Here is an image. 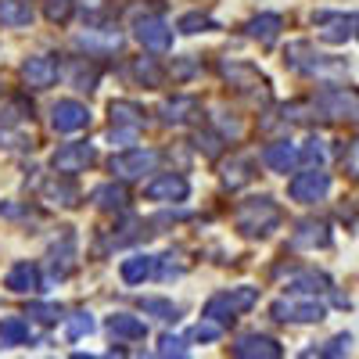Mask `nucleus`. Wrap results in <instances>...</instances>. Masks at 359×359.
<instances>
[{
  "label": "nucleus",
  "mask_w": 359,
  "mask_h": 359,
  "mask_svg": "<svg viewBox=\"0 0 359 359\" xmlns=\"http://www.w3.org/2000/svg\"><path fill=\"white\" fill-rule=\"evenodd\" d=\"M259 302V287H252V284H241V287H230V291H219V294H212L205 302V309H201V316H212V320H233L237 313H248L252 306Z\"/></svg>",
  "instance_id": "3"
},
{
  "label": "nucleus",
  "mask_w": 359,
  "mask_h": 359,
  "mask_svg": "<svg viewBox=\"0 0 359 359\" xmlns=\"http://www.w3.org/2000/svg\"><path fill=\"white\" fill-rule=\"evenodd\" d=\"M69 11H72L69 0H50V4H47V18H50V22H65Z\"/></svg>",
  "instance_id": "44"
},
{
  "label": "nucleus",
  "mask_w": 359,
  "mask_h": 359,
  "mask_svg": "<svg viewBox=\"0 0 359 359\" xmlns=\"http://www.w3.org/2000/svg\"><path fill=\"white\" fill-rule=\"evenodd\" d=\"M33 341V331L22 316H4L0 320V345L4 348H15V345H29Z\"/></svg>",
  "instance_id": "23"
},
{
  "label": "nucleus",
  "mask_w": 359,
  "mask_h": 359,
  "mask_svg": "<svg viewBox=\"0 0 359 359\" xmlns=\"http://www.w3.org/2000/svg\"><path fill=\"white\" fill-rule=\"evenodd\" d=\"M133 36H137V43L147 47V50H158V54L172 50V25H169L165 18H158V15H144V18H137Z\"/></svg>",
  "instance_id": "9"
},
{
  "label": "nucleus",
  "mask_w": 359,
  "mask_h": 359,
  "mask_svg": "<svg viewBox=\"0 0 359 359\" xmlns=\"http://www.w3.org/2000/svg\"><path fill=\"white\" fill-rule=\"evenodd\" d=\"M269 313H273V320H280V323H320L327 316V309L313 294H306V298H294V294L277 298V302L269 306Z\"/></svg>",
  "instance_id": "5"
},
{
  "label": "nucleus",
  "mask_w": 359,
  "mask_h": 359,
  "mask_svg": "<svg viewBox=\"0 0 359 359\" xmlns=\"http://www.w3.org/2000/svg\"><path fill=\"white\" fill-rule=\"evenodd\" d=\"M108 115H111V123H126V126H140L144 123V108L133 104V101H111Z\"/></svg>",
  "instance_id": "30"
},
{
  "label": "nucleus",
  "mask_w": 359,
  "mask_h": 359,
  "mask_svg": "<svg viewBox=\"0 0 359 359\" xmlns=\"http://www.w3.org/2000/svg\"><path fill=\"white\" fill-rule=\"evenodd\" d=\"M327 245H331V226L323 219H302L291 233V248H298V252H316Z\"/></svg>",
  "instance_id": "13"
},
{
  "label": "nucleus",
  "mask_w": 359,
  "mask_h": 359,
  "mask_svg": "<svg viewBox=\"0 0 359 359\" xmlns=\"http://www.w3.org/2000/svg\"><path fill=\"white\" fill-rule=\"evenodd\" d=\"M280 25H284V18H280V15L262 11V15H255V18L245 25V33H248L252 40H259V43H273V40L280 36Z\"/></svg>",
  "instance_id": "22"
},
{
  "label": "nucleus",
  "mask_w": 359,
  "mask_h": 359,
  "mask_svg": "<svg viewBox=\"0 0 359 359\" xmlns=\"http://www.w3.org/2000/svg\"><path fill=\"white\" fill-rule=\"evenodd\" d=\"M327 191H331V176L320 165H309L306 172L291 176V184H287V198L298 205H316L320 198H327Z\"/></svg>",
  "instance_id": "6"
},
{
  "label": "nucleus",
  "mask_w": 359,
  "mask_h": 359,
  "mask_svg": "<svg viewBox=\"0 0 359 359\" xmlns=\"http://www.w3.org/2000/svg\"><path fill=\"white\" fill-rule=\"evenodd\" d=\"M155 165H158V151H151V147H123L108 162V169L118 180H140L147 172H155Z\"/></svg>",
  "instance_id": "4"
},
{
  "label": "nucleus",
  "mask_w": 359,
  "mask_h": 359,
  "mask_svg": "<svg viewBox=\"0 0 359 359\" xmlns=\"http://www.w3.org/2000/svg\"><path fill=\"white\" fill-rule=\"evenodd\" d=\"M97 162V151H94V144H86V140H76V144H62L57 151L50 155V169L57 176H72V172H83Z\"/></svg>",
  "instance_id": "7"
},
{
  "label": "nucleus",
  "mask_w": 359,
  "mask_h": 359,
  "mask_svg": "<svg viewBox=\"0 0 359 359\" xmlns=\"http://www.w3.org/2000/svg\"><path fill=\"white\" fill-rule=\"evenodd\" d=\"M223 76H226V83L230 86H237V90H266L269 83H266V76L255 69V65H248V62H223Z\"/></svg>",
  "instance_id": "17"
},
{
  "label": "nucleus",
  "mask_w": 359,
  "mask_h": 359,
  "mask_svg": "<svg viewBox=\"0 0 359 359\" xmlns=\"http://www.w3.org/2000/svg\"><path fill=\"white\" fill-rule=\"evenodd\" d=\"M25 115H29V104L22 97H15L4 111H0V126H18V123H25Z\"/></svg>",
  "instance_id": "39"
},
{
  "label": "nucleus",
  "mask_w": 359,
  "mask_h": 359,
  "mask_svg": "<svg viewBox=\"0 0 359 359\" xmlns=\"http://www.w3.org/2000/svg\"><path fill=\"white\" fill-rule=\"evenodd\" d=\"M345 169H348L352 180H359V140L348 144V151H345Z\"/></svg>",
  "instance_id": "46"
},
{
  "label": "nucleus",
  "mask_w": 359,
  "mask_h": 359,
  "mask_svg": "<svg viewBox=\"0 0 359 359\" xmlns=\"http://www.w3.org/2000/svg\"><path fill=\"white\" fill-rule=\"evenodd\" d=\"M140 309H144L147 316L162 320V323H176V320H180V306H172L169 298H144Z\"/></svg>",
  "instance_id": "31"
},
{
  "label": "nucleus",
  "mask_w": 359,
  "mask_h": 359,
  "mask_svg": "<svg viewBox=\"0 0 359 359\" xmlns=\"http://www.w3.org/2000/svg\"><path fill=\"white\" fill-rule=\"evenodd\" d=\"M191 338H194V341H219V338H223V323L212 320V316H201V320L194 323Z\"/></svg>",
  "instance_id": "34"
},
{
  "label": "nucleus",
  "mask_w": 359,
  "mask_h": 359,
  "mask_svg": "<svg viewBox=\"0 0 359 359\" xmlns=\"http://www.w3.org/2000/svg\"><path fill=\"white\" fill-rule=\"evenodd\" d=\"M158 115H162L165 126H187V123H194V118L201 115V104H198V97L180 94V97L165 101V104L158 108Z\"/></svg>",
  "instance_id": "14"
},
{
  "label": "nucleus",
  "mask_w": 359,
  "mask_h": 359,
  "mask_svg": "<svg viewBox=\"0 0 359 359\" xmlns=\"http://www.w3.org/2000/svg\"><path fill=\"white\" fill-rule=\"evenodd\" d=\"M72 83H76L79 90H94V83H97V69H86V65H79Z\"/></svg>",
  "instance_id": "45"
},
{
  "label": "nucleus",
  "mask_w": 359,
  "mask_h": 359,
  "mask_svg": "<svg viewBox=\"0 0 359 359\" xmlns=\"http://www.w3.org/2000/svg\"><path fill=\"white\" fill-rule=\"evenodd\" d=\"M43 198L50 205H62V208H76L79 205V191L69 184V180H57V176L43 184Z\"/></svg>",
  "instance_id": "26"
},
{
  "label": "nucleus",
  "mask_w": 359,
  "mask_h": 359,
  "mask_svg": "<svg viewBox=\"0 0 359 359\" xmlns=\"http://www.w3.org/2000/svg\"><path fill=\"white\" fill-rule=\"evenodd\" d=\"M0 25H8V29L33 25V8L25 0H0Z\"/></svg>",
  "instance_id": "25"
},
{
  "label": "nucleus",
  "mask_w": 359,
  "mask_h": 359,
  "mask_svg": "<svg viewBox=\"0 0 359 359\" xmlns=\"http://www.w3.org/2000/svg\"><path fill=\"white\" fill-rule=\"evenodd\" d=\"M176 255L169 252V255H158V277L162 280H172V277H180L184 273V262H172Z\"/></svg>",
  "instance_id": "42"
},
{
  "label": "nucleus",
  "mask_w": 359,
  "mask_h": 359,
  "mask_svg": "<svg viewBox=\"0 0 359 359\" xmlns=\"http://www.w3.org/2000/svg\"><path fill=\"white\" fill-rule=\"evenodd\" d=\"M219 144H223V137L205 133V137H198V151H205L208 158H216V155H219Z\"/></svg>",
  "instance_id": "43"
},
{
  "label": "nucleus",
  "mask_w": 359,
  "mask_h": 359,
  "mask_svg": "<svg viewBox=\"0 0 359 359\" xmlns=\"http://www.w3.org/2000/svg\"><path fill=\"white\" fill-rule=\"evenodd\" d=\"M144 198L158 201V205H180V201L191 198V184H187V176H180V172H162L144 187Z\"/></svg>",
  "instance_id": "8"
},
{
  "label": "nucleus",
  "mask_w": 359,
  "mask_h": 359,
  "mask_svg": "<svg viewBox=\"0 0 359 359\" xmlns=\"http://www.w3.org/2000/svg\"><path fill=\"white\" fill-rule=\"evenodd\" d=\"M327 287H331V280L323 273H316V269H302V273H294L287 280V291H294V294H316V291H327Z\"/></svg>",
  "instance_id": "28"
},
{
  "label": "nucleus",
  "mask_w": 359,
  "mask_h": 359,
  "mask_svg": "<svg viewBox=\"0 0 359 359\" xmlns=\"http://www.w3.org/2000/svg\"><path fill=\"white\" fill-rule=\"evenodd\" d=\"M25 316H29V320H36V323H57L62 309H57V306H47V302H29Z\"/></svg>",
  "instance_id": "38"
},
{
  "label": "nucleus",
  "mask_w": 359,
  "mask_h": 359,
  "mask_svg": "<svg viewBox=\"0 0 359 359\" xmlns=\"http://www.w3.org/2000/svg\"><path fill=\"white\" fill-rule=\"evenodd\" d=\"M323 158H327V144L320 137H313L298 147V162H306V165H323Z\"/></svg>",
  "instance_id": "35"
},
{
  "label": "nucleus",
  "mask_w": 359,
  "mask_h": 359,
  "mask_svg": "<svg viewBox=\"0 0 359 359\" xmlns=\"http://www.w3.org/2000/svg\"><path fill=\"white\" fill-rule=\"evenodd\" d=\"M4 287L15 291V294H33L40 291V269L33 262H15L4 277Z\"/></svg>",
  "instance_id": "18"
},
{
  "label": "nucleus",
  "mask_w": 359,
  "mask_h": 359,
  "mask_svg": "<svg viewBox=\"0 0 359 359\" xmlns=\"http://www.w3.org/2000/svg\"><path fill=\"white\" fill-rule=\"evenodd\" d=\"M90 201H94L101 212H123L126 208V191L118 184H101V187L90 191Z\"/></svg>",
  "instance_id": "24"
},
{
  "label": "nucleus",
  "mask_w": 359,
  "mask_h": 359,
  "mask_svg": "<svg viewBox=\"0 0 359 359\" xmlns=\"http://www.w3.org/2000/svg\"><path fill=\"white\" fill-rule=\"evenodd\" d=\"M94 316L90 313H72V316H65V338H72V341H79V338H90L94 334Z\"/></svg>",
  "instance_id": "32"
},
{
  "label": "nucleus",
  "mask_w": 359,
  "mask_h": 359,
  "mask_svg": "<svg viewBox=\"0 0 359 359\" xmlns=\"http://www.w3.org/2000/svg\"><path fill=\"white\" fill-rule=\"evenodd\" d=\"M248 180H252V162H245V158H237V162H230V165L223 169V184H226L230 191L245 187Z\"/></svg>",
  "instance_id": "33"
},
{
  "label": "nucleus",
  "mask_w": 359,
  "mask_h": 359,
  "mask_svg": "<svg viewBox=\"0 0 359 359\" xmlns=\"http://www.w3.org/2000/svg\"><path fill=\"white\" fill-rule=\"evenodd\" d=\"M130 72H133V79H137L140 86H147V90H158V86L165 83V72L158 69L155 57H137V62L130 65Z\"/></svg>",
  "instance_id": "27"
},
{
  "label": "nucleus",
  "mask_w": 359,
  "mask_h": 359,
  "mask_svg": "<svg viewBox=\"0 0 359 359\" xmlns=\"http://www.w3.org/2000/svg\"><path fill=\"white\" fill-rule=\"evenodd\" d=\"M162 359H169V355H176V359H184L191 348H187V341L184 338H176V334H162L158 338V348H155Z\"/></svg>",
  "instance_id": "36"
},
{
  "label": "nucleus",
  "mask_w": 359,
  "mask_h": 359,
  "mask_svg": "<svg viewBox=\"0 0 359 359\" xmlns=\"http://www.w3.org/2000/svg\"><path fill=\"white\" fill-rule=\"evenodd\" d=\"M176 29L184 36H198V33H212V29H219V22L212 15H201V11H187V15H180Z\"/></svg>",
  "instance_id": "29"
},
{
  "label": "nucleus",
  "mask_w": 359,
  "mask_h": 359,
  "mask_svg": "<svg viewBox=\"0 0 359 359\" xmlns=\"http://www.w3.org/2000/svg\"><path fill=\"white\" fill-rule=\"evenodd\" d=\"M323 118H334V123H359V90L355 86H327L316 94L313 101Z\"/></svg>",
  "instance_id": "2"
},
{
  "label": "nucleus",
  "mask_w": 359,
  "mask_h": 359,
  "mask_svg": "<svg viewBox=\"0 0 359 359\" xmlns=\"http://www.w3.org/2000/svg\"><path fill=\"white\" fill-rule=\"evenodd\" d=\"M155 266H158V259L137 252V255H130V259L118 262V277H123L126 284H133V287H137V284H144L147 277H155Z\"/></svg>",
  "instance_id": "19"
},
{
  "label": "nucleus",
  "mask_w": 359,
  "mask_h": 359,
  "mask_svg": "<svg viewBox=\"0 0 359 359\" xmlns=\"http://www.w3.org/2000/svg\"><path fill=\"white\" fill-rule=\"evenodd\" d=\"M137 133H140V126L111 123V130H108V140H111V144H118V147H130V144H137Z\"/></svg>",
  "instance_id": "37"
},
{
  "label": "nucleus",
  "mask_w": 359,
  "mask_h": 359,
  "mask_svg": "<svg viewBox=\"0 0 359 359\" xmlns=\"http://www.w3.org/2000/svg\"><path fill=\"white\" fill-rule=\"evenodd\" d=\"M22 83L29 90H47L57 83V62L47 54H33V57H25L22 62Z\"/></svg>",
  "instance_id": "11"
},
{
  "label": "nucleus",
  "mask_w": 359,
  "mask_h": 359,
  "mask_svg": "<svg viewBox=\"0 0 359 359\" xmlns=\"http://www.w3.org/2000/svg\"><path fill=\"white\" fill-rule=\"evenodd\" d=\"M108 334L111 338H126V341H144L147 338V323L140 316H130V313H115L108 316Z\"/></svg>",
  "instance_id": "20"
},
{
  "label": "nucleus",
  "mask_w": 359,
  "mask_h": 359,
  "mask_svg": "<svg viewBox=\"0 0 359 359\" xmlns=\"http://www.w3.org/2000/svg\"><path fill=\"white\" fill-rule=\"evenodd\" d=\"M316 22L323 25V29H320V36H323L327 43H345V40L355 33L352 25H359L355 15H348V18H341V15H316Z\"/></svg>",
  "instance_id": "21"
},
{
  "label": "nucleus",
  "mask_w": 359,
  "mask_h": 359,
  "mask_svg": "<svg viewBox=\"0 0 359 359\" xmlns=\"http://www.w3.org/2000/svg\"><path fill=\"white\" fill-rule=\"evenodd\" d=\"M230 355H237V359H280L284 348H280V341L266 338V334H241L230 345Z\"/></svg>",
  "instance_id": "12"
},
{
  "label": "nucleus",
  "mask_w": 359,
  "mask_h": 359,
  "mask_svg": "<svg viewBox=\"0 0 359 359\" xmlns=\"http://www.w3.org/2000/svg\"><path fill=\"white\" fill-rule=\"evenodd\" d=\"M0 147L4 151H22V147H29V137L15 126H0Z\"/></svg>",
  "instance_id": "40"
},
{
  "label": "nucleus",
  "mask_w": 359,
  "mask_h": 359,
  "mask_svg": "<svg viewBox=\"0 0 359 359\" xmlns=\"http://www.w3.org/2000/svg\"><path fill=\"white\" fill-rule=\"evenodd\" d=\"M50 126H54L57 133H79V130L90 126V108H86L83 101H72V97L57 101V104L50 108Z\"/></svg>",
  "instance_id": "10"
},
{
  "label": "nucleus",
  "mask_w": 359,
  "mask_h": 359,
  "mask_svg": "<svg viewBox=\"0 0 359 359\" xmlns=\"http://www.w3.org/2000/svg\"><path fill=\"white\" fill-rule=\"evenodd\" d=\"M76 47L90 50V54H108L123 47V33L118 29H86V33L76 36Z\"/></svg>",
  "instance_id": "16"
},
{
  "label": "nucleus",
  "mask_w": 359,
  "mask_h": 359,
  "mask_svg": "<svg viewBox=\"0 0 359 359\" xmlns=\"http://www.w3.org/2000/svg\"><path fill=\"white\" fill-rule=\"evenodd\" d=\"M348 352H352V334H334L327 348H320V355H348Z\"/></svg>",
  "instance_id": "41"
},
{
  "label": "nucleus",
  "mask_w": 359,
  "mask_h": 359,
  "mask_svg": "<svg viewBox=\"0 0 359 359\" xmlns=\"http://www.w3.org/2000/svg\"><path fill=\"white\" fill-rule=\"evenodd\" d=\"M233 226L241 237H269L277 226H280V205L273 198H245L241 205H237V212H233Z\"/></svg>",
  "instance_id": "1"
},
{
  "label": "nucleus",
  "mask_w": 359,
  "mask_h": 359,
  "mask_svg": "<svg viewBox=\"0 0 359 359\" xmlns=\"http://www.w3.org/2000/svg\"><path fill=\"white\" fill-rule=\"evenodd\" d=\"M294 162H298V147L291 140H273L262 147V165L269 172H291Z\"/></svg>",
  "instance_id": "15"
}]
</instances>
